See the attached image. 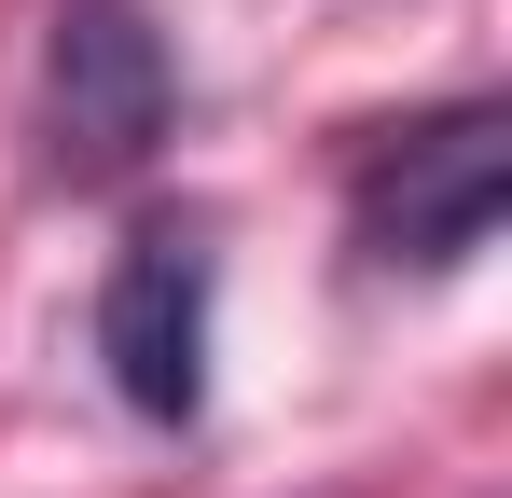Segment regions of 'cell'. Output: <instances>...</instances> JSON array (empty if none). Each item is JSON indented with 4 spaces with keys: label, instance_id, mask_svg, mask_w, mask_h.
Returning a JSON list of instances; mask_svg holds the SVG:
<instances>
[{
    "label": "cell",
    "instance_id": "cell-1",
    "mask_svg": "<svg viewBox=\"0 0 512 498\" xmlns=\"http://www.w3.org/2000/svg\"><path fill=\"white\" fill-rule=\"evenodd\" d=\"M499 194H512V111L457 97V111H416L360 153L346 222L388 277H457L471 249H499Z\"/></svg>",
    "mask_w": 512,
    "mask_h": 498
},
{
    "label": "cell",
    "instance_id": "cell-2",
    "mask_svg": "<svg viewBox=\"0 0 512 498\" xmlns=\"http://www.w3.org/2000/svg\"><path fill=\"white\" fill-rule=\"evenodd\" d=\"M167 111H180L167 28L139 0H56V28H42V166L70 194H97V180L153 166Z\"/></svg>",
    "mask_w": 512,
    "mask_h": 498
},
{
    "label": "cell",
    "instance_id": "cell-3",
    "mask_svg": "<svg viewBox=\"0 0 512 498\" xmlns=\"http://www.w3.org/2000/svg\"><path fill=\"white\" fill-rule=\"evenodd\" d=\"M208 319H222L208 222H139L111 249V277H97V360H111L125 415H153V429L208 415Z\"/></svg>",
    "mask_w": 512,
    "mask_h": 498
}]
</instances>
